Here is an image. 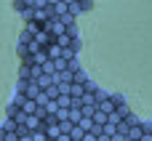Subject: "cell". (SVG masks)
Here are the masks:
<instances>
[{
    "label": "cell",
    "mask_w": 152,
    "mask_h": 141,
    "mask_svg": "<svg viewBox=\"0 0 152 141\" xmlns=\"http://www.w3.org/2000/svg\"><path fill=\"white\" fill-rule=\"evenodd\" d=\"M45 35H48L51 40H59L61 35H67V24H64L61 19H51V21L45 24Z\"/></svg>",
    "instance_id": "6da1fadb"
},
{
    "label": "cell",
    "mask_w": 152,
    "mask_h": 141,
    "mask_svg": "<svg viewBox=\"0 0 152 141\" xmlns=\"http://www.w3.org/2000/svg\"><path fill=\"white\" fill-rule=\"evenodd\" d=\"M61 51H64V48H61L59 43H51V45L45 48V53H48V59H51V61H59V59H61Z\"/></svg>",
    "instance_id": "7a4b0ae2"
},
{
    "label": "cell",
    "mask_w": 152,
    "mask_h": 141,
    "mask_svg": "<svg viewBox=\"0 0 152 141\" xmlns=\"http://www.w3.org/2000/svg\"><path fill=\"white\" fill-rule=\"evenodd\" d=\"M35 85H37V88H40L43 93H45V91H48V88L53 85V77H48V75H43V77H37V80H35Z\"/></svg>",
    "instance_id": "3957f363"
},
{
    "label": "cell",
    "mask_w": 152,
    "mask_h": 141,
    "mask_svg": "<svg viewBox=\"0 0 152 141\" xmlns=\"http://www.w3.org/2000/svg\"><path fill=\"white\" fill-rule=\"evenodd\" d=\"M69 123H72V125H80V123H83V112H80L77 107L69 109Z\"/></svg>",
    "instance_id": "277c9868"
},
{
    "label": "cell",
    "mask_w": 152,
    "mask_h": 141,
    "mask_svg": "<svg viewBox=\"0 0 152 141\" xmlns=\"http://www.w3.org/2000/svg\"><path fill=\"white\" fill-rule=\"evenodd\" d=\"M19 80H24V83L32 80V67H29V64H21V69H19Z\"/></svg>",
    "instance_id": "5b68a950"
},
{
    "label": "cell",
    "mask_w": 152,
    "mask_h": 141,
    "mask_svg": "<svg viewBox=\"0 0 152 141\" xmlns=\"http://www.w3.org/2000/svg\"><path fill=\"white\" fill-rule=\"evenodd\" d=\"M27 101H29V99H27V96H24V93H16V96H13V101H11V104H13V107H16V109H21V107H24V104H27Z\"/></svg>",
    "instance_id": "8992f818"
},
{
    "label": "cell",
    "mask_w": 152,
    "mask_h": 141,
    "mask_svg": "<svg viewBox=\"0 0 152 141\" xmlns=\"http://www.w3.org/2000/svg\"><path fill=\"white\" fill-rule=\"evenodd\" d=\"M56 104H59V109H72V99L69 96H59Z\"/></svg>",
    "instance_id": "52a82bcc"
},
{
    "label": "cell",
    "mask_w": 152,
    "mask_h": 141,
    "mask_svg": "<svg viewBox=\"0 0 152 141\" xmlns=\"http://www.w3.org/2000/svg\"><path fill=\"white\" fill-rule=\"evenodd\" d=\"M107 120H110V117H107L104 112H99V109H96V115H94V125H102V128H104V125H107Z\"/></svg>",
    "instance_id": "ba28073f"
},
{
    "label": "cell",
    "mask_w": 152,
    "mask_h": 141,
    "mask_svg": "<svg viewBox=\"0 0 152 141\" xmlns=\"http://www.w3.org/2000/svg\"><path fill=\"white\" fill-rule=\"evenodd\" d=\"M43 75L53 77V75H56V64H53V61H45V64H43Z\"/></svg>",
    "instance_id": "9c48e42d"
},
{
    "label": "cell",
    "mask_w": 152,
    "mask_h": 141,
    "mask_svg": "<svg viewBox=\"0 0 152 141\" xmlns=\"http://www.w3.org/2000/svg\"><path fill=\"white\" fill-rule=\"evenodd\" d=\"M29 43H32V35H29V32L24 29V32L19 35V45H29Z\"/></svg>",
    "instance_id": "30bf717a"
},
{
    "label": "cell",
    "mask_w": 152,
    "mask_h": 141,
    "mask_svg": "<svg viewBox=\"0 0 152 141\" xmlns=\"http://www.w3.org/2000/svg\"><path fill=\"white\" fill-rule=\"evenodd\" d=\"M45 93H48V99H51V101H56V99H59V96H61V93H59V88H56V85H51V88H48V91H45Z\"/></svg>",
    "instance_id": "8fae6325"
},
{
    "label": "cell",
    "mask_w": 152,
    "mask_h": 141,
    "mask_svg": "<svg viewBox=\"0 0 152 141\" xmlns=\"http://www.w3.org/2000/svg\"><path fill=\"white\" fill-rule=\"evenodd\" d=\"M32 141H48L45 131H37V133H32Z\"/></svg>",
    "instance_id": "7c38bea8"
},
{
    "label": "cell",
    "mask_w": 152,
    "mask_h": 141,
    "mask_svg": "<svg viewBox=\"0 0 152 141\" xmlns=\"http://www.w3.org/2000/svg\"><path fill=\"white\" fill-rule=\"evenodd\" d=\"M69 13L77 19V13H80V3H69Z\"/></svg>",
    "instance_id": "4fadbf2b"
},
{
    "label": "cell",
    "mask_w": 152,
    "mask_h": 141,
    "mask_svg": "<svg viewBox=\"0 0 152 141\" xmlns=\"http://www.w3.org/2000/svg\"><path fill=\"white\" fill-rule=\"evenodd\" d=\"M83 141H99V136H96V133L91 131V133H86V136H83Z\"/></svg>",
    "instance_id": "5bb4252c"
},
{
    "label": "cell",
    "mask_w": 152,
    "mask_h": 141,
    "mask_svg": "<svg viewBox=\"0 0 152 141\" xmlns=\"http://www.w3.org/2000/svg\"><path fill=\"white\" fill-rule=\"evenodd\" d=\"M112 141H128V139H126L123 133H115V136H112Z\"/></svg>",
    "instance_id": "9a60e30c"
},
{
    "label": "cell",
    "mask_w": 152,
    "mask_h": 141,
    "mask_svg": "<svg viewBox=\"0 0 152 141\" xmlns=\"http://www.w3.org/2000/svg\"><path fill=\"white\" fill-rule=\"evenodd\" d=\"M5 139V131H3V125H0V141Z\"/></svg>",
    "instance_id": "2e32d148"
},
{
    "label": "cell",
    "mask_w": 152,
    "mask_h": 141,
    "mask_svg": "<svg viewBox=\"0 0 152 141\" xmlns=\"http://www.w3.org/2000/svg\"><path fill=\"white\" fill-rule=\"evenodd\" d=\"M99 141H112V139L110 136H99Z\"/></svg>",
    "instance_id": "e0dca14e"
}]
</instances>
